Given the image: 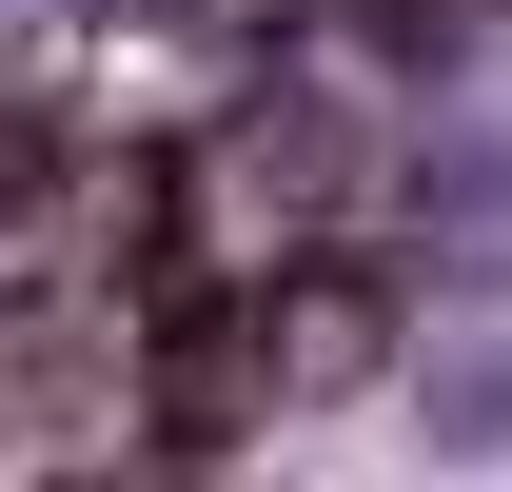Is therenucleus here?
I'll return each mask as SVG.
<instances>
[{"instance_id": "1", "label": "nucleus", "mask_w": 512, "mask_h": 492, "mask_svg": "<svg viewBox=\"0 0 512 492\" xmlns=\"http://www.w3.org/2000/svg\"><path fill=\"white\" fill-rule=\"evenodd\" d=\"M453 20H473V0H375V40H453Z\"/></svg>"}]
</instances>
